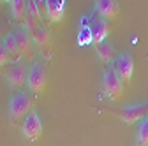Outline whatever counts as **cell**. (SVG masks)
I'll use <instances>...</instances> for the list:
<instances>
[{
  "label": "cell",
  "mask_w": 148,
  "mask_h": 146,
  "mask_svg": "<svg viewBox=\"0 0 148 146\" xmlns=\"http://www.w3.org/2000/svg\"><path fill=\"white\" fill-rule=\"evenodd\" d=\"M113 70L118 74V78L129 85L132 79V72H134V60L129 53H118L116 58L113 62Z\"/></svg>",
  "instance_id": "obj_4"
},
{
  "label": "cell",
  "mask_w": 148,
  "mask_h": 146,
  "mask_svg": "<svg viewBox=\"0 0 148 146\" xmlns=\"http://www.w3.org/2000/svg\"><path fill=\"white\" fill-rule=\"evenodd\" d=\"M95 9L101 14V18H104V20H108V21L113 20V18H116L118 11H120V7H118V4L115 2V0H99V2L95 4Z\"/></svg>",
  "instance_id": "obj_12"
},
{
  "label": "cell",
  "mask_w": 148,
  "mask_h": 146,
  "mask_svg": "<svg viewBox=\"0 0 148 146\" xmlns=\"http://www.w3.org/2000/svg\"><path fill=\"white\" fill-rule=\"evenodd\" d=\"M5 35H7V33H5V28H4V25H2V23H0V39L4 41V37H5Z\"/></svg>",
  "instance_id": "obj_20"
},
{
  "label": "cell",
  "mask_w": 148,
  "mask_h": 146,
  "mask_svg": "<svg viewBox=\"0 0 148 146\" xmlns=\"http://www.w3.org/2000/svg\"><path fill=\"white\" fill-rule=\"evenodd\" d=\"M102 90L104 93L111 99V100H118L123 93V81L118 78V74L113 69L104 70L102 74Z\"/></svg>",
  "instance_id": "obj_3"
},
{
  "label": "cell",
  "mask_w": 148,
  "mask_h": 146,
  "mask_svg": "<svg viewBox=\"0 0 148 146\" xmlns=\"http://www.w3.org/2000/svg\"><path fill=\"white\" fill-rule=\"evenodd\" d=\"M48 85V70L42 62L35 60L28 67V78H27V86L34 93H42Z\"/></svg>",
  "instance_id": "obj_2"
},
{
  "label": "cell",
  "mask_w": 148,
  "mask_h": 146,
  "mask_svg": "<svg viewBox=\"0 0 148 146\" xmlns=\"http://www.w3.org/2000/svg\"><path fill=\"white\" fill-rule=\"evenodd\" d=\"M9 116L12 121H18L21 118H27L34 111V97L30 92L25 90H18L9 100Z\"/></svg>",
  "instance_id": "obj_1"
},
{
  "label": "cell",
  "mask_w": 148,
  "mask_h": 146,
  "mask_svg": "<svg viewBox=\"0 0 148 146\" xmlns=\"http://www.w3.org/2000/svg\"><path fill=\"white\" fill-rule=\"evenodd\" d=\"M32 41H34V46L37 48L41 57L44 58H49V49H51V33L48 30V27L44 25H39L32 33Z\"/></svg>",
  "instance_id": "obj_5"
},
{
  "label": "cell",
  "mask_w": 148,
  "mask_h": 146,
  "mask_svg": "<svg viewBox=\"0 0 148 146\" xmlns=\"http://www.w3.org/2000/svg\"><path fill=\"white\" fill-rule=\"evenodd\" d=\"M21 129H23V134L28 141H37L41 137L42 134V120L39 116V113L37 111H32L25 120H23V125H21Z\"/></svg>",
  "instance_id": "obj_6"
},
{
  "label": "cell",
  "mask_w": 148,
  "mask_h": 146,
  "mask_svg": "<svg viewBox=\"0 0 148 146\" xmlns=\"http://www.w3.org/2000/svg\"><path fill=\"white\" fill-rule=\"evenodd\" d=\"M146 115H148V102L127 106V107H123V109H120V111H118V116H120L125 123H129V125L136 123V121L141 120V118H146Z\"/></svg>",
  "instance_id": "obj_9"
},
{
  "label": "cell",
  "mask_w": 148,
  "mask_h": 146,
  "mask_svg": "<svg viewBox=\"0 0 148 146\" xmlns=\"http://www.w3.org/2000/svg\"><path fill=\"white\" fill-rule=\"evenodd\" d=\"M78 44H79V46L94 44V35H92L90 25H88V27H81V30L78 32Z\"/></svg>",
  "instance_id": "obj_17"
},
{
  "label": "cell",
  "mask_w": 148,
  "mask_h": 146,
  "mask_svg": "<svg viewBox=\"0 0 148 146\" xmlns=\"http://www.w3.org/2000/svg\"><path fill=\"white\" fill-rule=\"evenodd\" d=\"M44 12H46V18L49 23H58L62 21L64 12H65V2L64 0H46Z\"/></svg>",
  "instance_id": "obj_10"
},
{
  "label": "cell",
  "mask_w": 148,
  "mask_h": 146,
  "mask_svg": "<svg viewBox=\"0 0 148 146\" xmlns=\"http://www.w3.org/2000/svg\"><path fill=\"white\" fill-rule=\"evenodd\" d=\"M27 12H28L39 25H42V23H41V21H42V18H41V9H39V4H37V2H34V0L27 2Z\"/></svg>",
  "instance_id": "obj_18"
},
{
  "label": "cell",
  "mask_w": 148,
  "mask_h": 146,
  "mask_svg": "<svg viewBox=\"0 0 148 146\" xmlns=\"http://www.w3.org/2000/svg\"><path fill=\"white\" fill-rule=\"evenodd\" d=\"M9 62H12V57H11V53L7 51V48L0 42V67L2 65H5V63H9Z\"/></svg>",
  "instance_id": "obj_19"
},
{
  "label": "cell",
  "mask_w": 148,
  "mask_h": 146,
  "mask_svg": "<svg viewBox=\"0 0 148 146\" xmlns=\"http://www.w3.org/2000/svg\"><path fill=\"white\" fill-rule=\"evenodd\" d=\"M2 44L7 48V51L11 53V57H12V62L14 63H18V62H21V57H20V51H18V44H16V37H14V32H9L5 37H4V41H2Z\"/></svg>",
  "instance_id": "obj_14"
},
{
  "label": "cell",
  "mask_w": 148,
  "mask_h": 146,
  "mask_svg": "<svg viewBox=\"0 0 148 146\" xmlns=\"http://www.w3.org/2000/svg\"><path fill=\"white\" fill-rule=\"evenodd\" d=\"M138 146H148V116L139 123V129H138Z\"/></svg>",
  "instance_id": "obj_16"
},
{
  "label": "cell",
  "mask_w": 148,
  "mask_h": 146,
  "mask_svg": "<svg viewBox=\"0 0 148 146\" xmlns=\"http://www.w3.org/2000/svg\"><path fill=\"white\" fill-rule=\"evenodd\" d=\"M95 51H97V57H99L104 63L115 62V58H116L113 44L108 42V41H104V42H101V44H95Z\"/></svg>",
  "instance_id": "obj_13"
},
{
  "label": "cell",
  "mask_w": 148,
  "mask_h": 146,
  "mask_svg": "<svg viewBox=\"0 0 148 146\" xmlns=\"http://www.w3.org/2000/svg\"><path fill=\"white\" fill-rule=\"evenodd\" d=\"M90 30H92V35H94V46H95V44H101L106 41L108 33L111 30V23L108 20H104V18H95L90 23Z\"/></svg>",
  "instance_id": "obj_11"
},
{
  "label": "cell",
  "mask_w": 148,
  "mask_h": 146,
  "mask_svg": "<svg viewBox=\"0 0 148 146\" xmlns=\"http://www.w3.org/2000/svg\"><path fill=\"white\" fill-rule=\"evenodd\" d=\"M9 9H11V14H12L14 21H23V18L27 14V2L25 0H11Z\"/></svg>",
  "instance_id": "obj_15"
},
{
  "label": "cell",
  "mask_w": 148,
  "mask_h": 146,
  "mask_svg": "<svg viewBox=\"0 0 148 146\" xmlns=\"http://www.w3.org/2000/svg\"><path fill=\"white\" fill-rule=\"evenodd\" d=\"M14 37H16V44H18V51H20V57L27 58V60H34L35 53H34V41L32 35L21 27L14 30Z\"/></svg>",
  "instance_id": "obj_7"
},
{
  "label": "cell",
  "mask_w": 148,
  "mask_h": 146,
  "mask_svg": "<svg viewBox=\"0 0 148 146\" xmlns=\"http://www.w3.org/2000/svg\"><path fill=\"white\" fill-rule=\"evenodd\" d=\"M27 78H28V67H27V63L23 60L18 62V63H12V67L7 70V74H5L7 83L12 88H18V90L25 86Z\"/></svg>",
  "instance_id": "obj_8"
}]
</instances>
